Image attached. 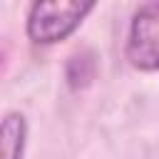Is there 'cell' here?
Masks as SVG:
<instances>
[{
  "instance_id": "6da1fadb",
  "label": "cell",
  "mask_w": 159,
  "mask_h": 159,
  "mask_svg": "<svg viewBox=\"0 0 159 159\" xmlns=\"http://www.w3.org/2000/svg\"><path fill=\"white\" fill-rule=\"evenodd\" d=\"M94 7L89 0H42L30 7L27 15V35L32 42L52 45L72 35L84 15Z\"/></svg>"
},
{
  "instance_id": "7a4b0ae2",
  "label": "cell",
  "mask_w": 159,
  "mask_h": 159,
  "mask_svg": "<svg viewBox=\"0 0 159 159\" xmlns=\"http://www.w3.org/2000/svg\"><path fill=\"white\" fill-rule=\"evenodd\" d=\"M127 60L144 72L159 70V2H144L129 27Z\"/></svg>"
},
{
  "instance_id": "3957f363",
  "label": "cell",
  "mask_w": 159,
  "mask_h": 159,
  "mask_svg": "<svg viewBox=\"0 0 159 159\" xmlns=\"http://www.w3.org/2000/svg\"><path fill=\"white\" fill-rule=\"evenodd\" d=\"M25 149V117L10 112L0 119V159H22Z\"/></svg>"
},
{
  "instance_id": "277c9868",
  "label": "cell",
  "mask_w": 159,
  "mask_h": 159,
  "mask_svg": "<svg viewBox=\"0 0 159 159\" xmlns=\"http://www.w3.org/2000/svg\"><path fill=\"white\" fill-rule=\"evenodd\" d=\"M94 72H97V62H94V55L89 50L75 52L67 62V82H70L72 89L87 87L94 80Z\"/></svg>"
},
{
  "instance_id": "5b68a950",
  "label": "cell",
  "mask_w": 159,
  "mask_h": 159,
  "mask_svg": "<svg viewBox=\"0 0 159 159\" xmlns=\"http://www.w3.org/2000/svg\"><path fill=\"white\" fill-rule=\"evenodd\" d=\"M0 67H2V55H0Z\"/></svg>"
}]
</instances>
